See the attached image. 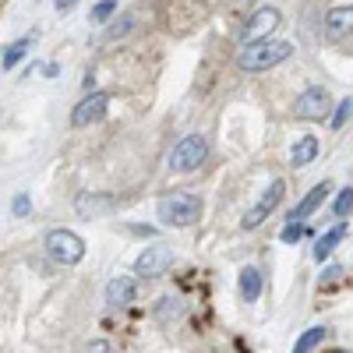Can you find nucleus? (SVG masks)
Returning a JSON list of instances; mask_svg holds the SVG:
<instances>
[{"mask_svg":"<svg viewBox=\"0 0 353 353\" xmlns=\"http://www.w3.org/2000/svg\"><path fill=\"white\" fill-rule=\"evenodd\" d=\"M290 53H293V46L283 43V39L251 43V46H244V50L237 53V68H241V71H269V68L283 64Z\"/></svg>","mask_w":353,"mask_h":353,"instance_id":"obj_1","label":"nucleus"},{"mask_svg":"<svg viewBox=\"0 0 353 353\" xmlns=\"http://www.w3.org/2000/svg\"><path fill=\"white\" fill-rule=\"evenodd\" d=\"M156 216L163 219V226H191L201 216V198L191 191H173V194L159 198Z\"/></svg>","mask_w":353,"mask_h":353,"instance_id":"obj_2","label":"nucleus"},{"mask_svg":"<svg viewBox=\"0 0 353 353\" xmlns=\"http://www.w3.org/2000/svg\"><path fill=\"white\" fill-rule=\"evenodd\" d=\"M46 254L57 261V265H78L85 258V241L78 237L74 230H50L46 241H43Z\"/></svg>","mask_w":353,"mask_h":353,"instance_id":"obj_3","label":"nucleus"},{"mask_svg":"<svg viewBox=\"0 0 353 353\" xmlns=\"http://www.w3.org/2000/svg\"><path fill=\"white\" fill-rule=\"evenodd\" d=\"M205 159H209V138L205 134H188L173 145L170 152V170L176 173H188V170H198Z\"/></svg>","mask_w":353,"mask_h":353,"instance_id":"obj_4","label":"nucleus"},{"mask_svg":"<svg viewBox=\"0 0 353 353\" xmlns=\"http://www.w3.org/2000/svg\"><path fill=\"white\" fill-rule=\"evenodd\" d=\"M332 110H336V103L329 96V88H321V85L304 88V92L293 99V117H297V121H321V117H329Z\"/></svg>","mask_w":353,"mask_h":353,"instance_id":"obj_5","label":"nucleus"},{"mask_svg":"<svg viewBox=\"0 0 353 353\" xmlns=\"http://www.w3.org/2000/svg\"><path fill=\"white\" fill-rule=\"evenodd\" d=\"M173 261H176V254H173V248H170V244H152V248H145V251L138 254L134 272H138L141 279H159Z\"/></svg>","mask_w":353,"mask_h":353,"instance_id":"obj_6","label":"nucleus"},{"mask_svg":"<svg viewBox=\"0 0 353 353\" xmlns=\"http://www.w3.org/2000/svg\"><path fill=\"white\" fill-rule=\"evenodd\" d=\"M283 191H286V184H283V181H276V184H272V188L265 191V194H261V198H258V201L251 205V209L244 212L241 226H244V230H258V226H261L265 219L272 216V209H276V205L283 201Z\"/></svg>","mask_w":353,"mask_h":353,"instance_id":"obj_7","label":"nucleus"},{"mask_svg":"<svg viewBox=\"0 0 353 353\" xmlns=\"http://www.w3.org/2000/svg\"><path fill=\"white\" fill-rule=\"evenodd\" d=\"M276 25H279V11L276 8H258L251 18H248V25H244V46H251V43H265L272 32H276Z\"/></svg>","mask_w":353,"mask_h":353,"instance_id":"obj_8","label":"nucleus"},{"mask_svg":"<svg viewBox=\"0 0 353 353\" xmlns=\"http://www.w3.org/2000/svg\"><path fill=\"white\" fill-rule=\"evenodd\" d=\"M106 106H110V96H106V92H92V96H85V99L74 106V113H71V124H74V128H88V124L103 121Z\"/></svg>","mask_w":353,"mask_h":353,"instance_id":"obj_9","label":"nucleus"},{"mask_svg":"<svg viewBox=\"0 0 353 353\" xmlns=\"http://www.w3.org/2000/svg\"><path fill=\"white\" fill-rule=\"evenodd\" d=\"M329 191H332V181H321V184H314L297 205H293V212H290V223H304L311 212H318L321 205H325V198H329Z\"/></svg>","mask_w":353,"mask_h":353,"instance_id":"obj_10","label":"nucleus"},{"mask_svg":"<svg viewBox=\"0 0 353 353\" xmlns=\"http://www.w3.org/2000/svg\"><path fill=\"white\" fill-rule=\"evenodd\" d=\"M113 198L110 194H96V191H85V194H78V201H74V209H78V216L81 219H99V216H106V212H113Z\"/></svg>","mask_w":353,"mask_h":353,"instance_id":"obj_11","label":"nucleus"},{"mask_svg":"<svg viewBox=\"0 0 353 353\" xmlns=\"http://www.w3.org/2000/svg\"><path fill=\"white\" fill-rule=\"evenodd\" d=\"M134 293H138V283L131 276H113L106 283V304L110 307H128L134 301Z\"/></svg>","mask_w":353,"mask_h":353,"instance_id":"obj_12","label":"nucleus"},{"mask_svg":"<svg viewBox=\"0 0 353 353\" xmlns=\"http://www.w3.org/2000/svg\"><path fill=\"white\" fill-rule=\"evenodd\" d=\"M353 32V4H343V8H332L325 14V36L329 39H343Z\"/></svg>","mask_w":353,"mask_h":353,"instance_id":"obj_13","label":"nucleus"},{"mask_svg":"<svg viewBox=\"0 0 353 353\" xmlns=\"http://www.w3.org/2000/svg\"><path fill=\"white\" fill-rule=\"evenodd\" d=\"M237 286H241V297H244L248 304H254V301L261 297V290H265V276H261V269H254V265H244L241 276H237Z\"/></svg>","mask_w":353,"mask_h":353,"instance_id":"obj_14","label":"nucleus"},{"mask_svg":"<svg viewBox=\"0 0 353 353\" xmlns=\"http://www.w3.org/2000/svg\"><path fill=\"white\" fill-rule=\"evenodd\" d=\"M318 152H321L318 138H314V134H301L297 141L290 145V163H293V166H307V163L318 159Z\"/></svg>","mask_w":353,"mask_h":353,"instance_id":"obj_15","label":"nucleus"},{"mask_svg":"<svg viewBox=\"0 0 353 353\" xmlns=\"http://www.w3.org/2000/svg\"><path fill=\"white\" fill-rule=\"evenodd\" d=\"M346 237V223H336L332 230H325V233H321V237H318V244H314V261H325L332 251H336V244Z\"/></svg>","mask_w":353,"mask_h":353,"instance_id":"obj_16","label":"nucleus"},{"mask_svg":"<svg viewBox=\"0 0 353 353\" xmlns=\"http://www.w3.org/2000/svg\"><path fill=\"white\" fill-rule=\"evenodd\" d=\"M321 339H325V329H321V325H311V329H304V332L297 336V343H293L290 353H311Z\"/></svg>","mask_w":353,"mask_h":353,"instance_id":"obj_17","label":"nucleus"},{"mask_svg":"<svg viewBox=\"0 0 353 353\" xmlns=\"http://www.w3.org/2000/svg\"><path fill=\"white\" fill-rule=\"evenodd\" d=\"M25 50H28V39H18V43H8V46H4V57H0V64H4V71H11V68L21 61Z\"/></svg>","mask_w":353,"mask_h":353,"instance_id":"obj_18","label":"nucleus"},{"mask_svg":"<svg viewBox=\"0 0 353 353\" xmlns=\"http://www.w3.org/2000/svg\"><path fill=\"white\" fill-rule=\"evenodd\" d=\"M350 212H353V188L339 191V198L332 201V216H336V219H346Z\"/></svg>","mask_w":353,"mask_h":353,"instance_id":"obj_19","label":"nucleus"},{"mask_svg":"<svg viewBox=\"0 0 353 353\" xmlns=\"http://www.w3.org/2000/svg\"><path fill=\"white\" fill-rule=\"evenodd\" d=\"M113 14H117V0H99V4L92 8V21H96V25L110 21Z\"/></svg>","mask_w":353,"mask_h":353,"instance_id":"obj_20","label":"nucleus"},{"mask_svg":"<svg viewBox=\"0 0 353 353\" xmlns=\"http://www.w3.org/2000/svg\"><path fill=\"white\" fill-rule=\"evenodd\" d=\"M304 237V223H286L283 230H279V241L283 244H297Z\"/></svg>","mask_w":353,"mask_h":353,"instance_id":"obj_21","label":"nucleus"},{"mask_svg":"<svg viewBox=\"0 0 353 353\" xmlns=\"http://www.w3.org/2000/svg\"><path fill=\"white\" fill-rule=\"evenodd\" d=\"M350 110H353V103H350V99L336 103V110H332V128H336V131H339V128H346V117H350Z\"/></svg>","mask_w":353,"mask_h":353,"instance_id":"obj_22","label":"nucleus"},{"mask_svg":"<svg viewBox=\"0 0 353 353\" xmlns=\"http://www.w3.org/2000/svg\"><path fill=\"white\" fill-rule=\"evenodd\" d=\"M159 304H163V307H159L163 318H181V314H184V304L176 301V297H166V301H159Z\"/></svg>","mask_w":353,"mask_h":353,"instance_id":"obj_23","label":"nucleus"},{"mask_svg":"<svg viewBox=\"0 0 353 353\" xmlns=\"http://www.w3.org/2000/svg\"><path fill=\"white\" fill-rule=\"evenodd\" d=\"M339 276H343V269H339V265H329V269L321 272L318 286H336V283H339Z\"/></svg>","mask_w":353,"mask_h":353,"instance_id":"obj_24","label":"nucleus"},{"mask_svg":"<svg viewBox=\"0 0 353 353\" xmlns=\"http://www.w3.org/2000/svg\"><path fill=\"white\" fill-rule=\"evenodd\" d=\"M128 28H131V18H121V25H113L110 32H106V39H117V36H124Z\"/></svg>","mask_w":353,"mask_h":353,"instance_id":"obj_25","label":"nucleus"},{"mask_svg":"<svg viewBox=\"0 0 353 353\" xmlns=\"http://www.w3.org/2000/svg\"><path fill=\"white\" fill-rule=\"evenodd\" d=\"M11 209H14V216H28V194H18Z\"/></svg>","mask_w":353,"mask_h":353,"instance_id":"obj_26","label":"nucleus"},{"mask_svg":"<svg viewBox=\"0 0 353 353\" xmlns=\"http://www.w3.org/2000/svg\"><path fill=\"white\" fill-rule=\"evenodd\" d=\"M88 353H110V346H106V343H103V339H96V343H92V346H88Z\"/></svg>","mask_w":353,"mask_h":353,"instance_id":"obj_27","label":"nucleus"},{"mask_svg":"<svg viewBox=\"0 0 353 353\" xmlns=\"http://www.w3.org/2000/svg\"><path fill=\"white\" fill-rule=\"evenodd\" d=\"M53 4L61 8V11H68V8H74V4H78V0H53Z\"/></svg>","mask_w":353,"mask_h":353,"instance_id":"obj_28","label":"nucleus"}]
</instances>
